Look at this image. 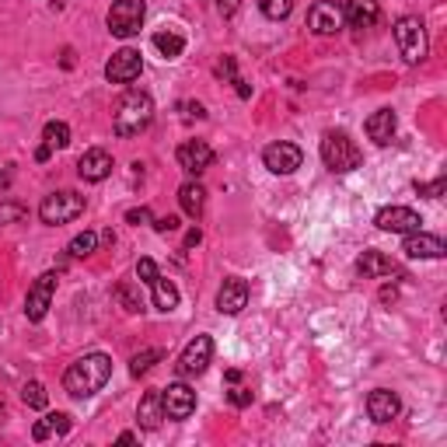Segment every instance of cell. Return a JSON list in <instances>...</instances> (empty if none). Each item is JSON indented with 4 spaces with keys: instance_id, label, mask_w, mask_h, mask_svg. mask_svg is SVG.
Instances as JSON below:
<instances>
[{
    "instance_id": "1",
    "label": "cell",
    "mask_w": 447,
    "mask_h": 447,
    "mask_svg": "<svg viewBox=\"0 0 447 447\" xmlns=\"http://www.w3.org/2000/svg\"><path fill=\"white\" fill-rule=\"evenodd\" d=\"M112 377V357L109 353H84L81 360L67 367L63 374V388L70 399H91L98 395Z\"/></svg>"
},
{
    "instance_id": "2",
    "label": "cell",
    "mask_w": 447,
    "mask_h": 447,
    "mask_svg": "<svg viewBox=\"0 0 447 447\" xmlns=\"http://www.w3.org/2000/svg\"><path fill=\"white\" fill-rule=\"evenodd\" d=\"M151 119H154V98L147 91H126L122 102L116 105L112 129H116V136H136L151 126Z\"/></svg>"
},
{
    "instance_id": "3",
    "label": "cell",
    "mask_w": 447,
    "mask_h": 447,
    "mask_svg": "<svg viewBox=\"0 0 447 447\" xmlns=\"http://www.w3.org/2000/svg\"><path fill=\"white\" fill-rule=\"evenodd\" d=\"M322 161H325L328 171L346 175V171H357L364 164V154H360V147L343 129H328L325 136H322Z\"/></svg>"
},
{
    "instance_id": "4",
    "label": "cell",
    "mask_w": 447,
    "mask_h": 447,
    "mask_svg": "<svg viewBox=\"0 0 447 447\" xmlns=\"http://www.w3.org/2000/svg\"><path fill=\"white\" fill-rule=\"evenodd\" d=\"M144 18H147V4H144V0H116V4L109 7L105 25H109V32H112L116 39H133V36H140Z\"/></svg>"
},
{
    "instance_id": "5",
    "label": "cell",
    "mask_w": 447,
    "mask_h": 447,
    "mask_svg": "<svg viewBox=\"0 0 447 447\" xmlns=\"http://www.w3.org/2000/svg\"><path fill=\"white\" fill-rule=\"evenodd\" d=\"M395 42H399V53H402L406 63H423L426 60V49H430L426 25L416 14H406V18L395 21Z\"/></svg>"
},
{
    "instance_id": "6",
    "label": "cell",
    "mask_w": 447,
    "mask_h": 447,
    "mask_svg": "<svg viewBox=\"0 0 447 447\" xmlns=\"http://www.w3.org/2000/svg\"><path fill=\"white\" fill-rule=\"evenodd\" d=\"M81 213H84V196L70 193V189H63V193H49V196L39 203L42 224H49V227L70 224V220H77Z\"/></svg>"
},
{
    "instance_id": "7",
    "label": "cell",
    "mask_w": 447,
    "mask_h": 447,
    "mask_svg": "<svg viewBox=\"0 0 447 447\" xmlns=\"http://www.w3.org/2000/svg\"><path fill=\"white\" fill-rule=\"evenodd\" d=\"M56 273H42L36 284L28 286V297H25V318L28 322H42L45 318V311H49V304H53V297H56Z\"/></svg>"
},
{
    "instance_id": "8",
    "label": "cell",
    "mask_w": 447,
    "mask_h": 447,
    "mask_svg": "<svg viewBox=\"0 0 447 447\" xmlns=\"http://www.w3.org/2000/svg\"><path fill=\"white\" fill-rule=\"evenodd\" d=\"M140 70H144V56L133 45H122L119 53H112V60L105 63V77L112 84H133L140 77Z\"/></svg>"
},
{
    "instance_id": "9",
    "label": "cell",
    "mask_w": 447,
    "mask_h": 447,
    "mask_svg": "<svg viewBox=\"0 0 447 447\" xmlns=\"http://www.w3.org/2000/svg\"><path fill=\"white\" fill-rule=\"evenodd\" d=\"M210 360H213V339L210 335H196L185 350H182V357H178V374L182 377H200L206 367H210Z\"/></svg>"
},
{
    "instance_id": "10",
    "label": "cell",
    "mask_w": 447,
    "mask_h": 447,
    "mask_svg": "<svg viewBox=\"0 0 447 447\" xmlns=\"http://www.w3.org/2000/svg\"><path fill=\"white\" fill-rule=\"evenodd\" d=\"M374 224L381 231H392V235H412V231L423 227V217L412 206H384V210H377Z\"/></svg>"
},
{
    "instance_id": "11",
    "label": "cell",
    "mask_w": 447,
    "mask_h": 447,
    "mask_svg": "<svg viewBox=\"0 0 447 447\" xmlns=\"http://www.w3.org/2000/svg\"><path fill=\"white\" fill-rule=\"evenodd\" d=\"M164 395V419H189L196 412V392L185 384V381H171L161 392Z\"/></svg>"
},
{
    "instance_id": "12",
    "label": "cell",
    "mask_w": 447,
    "mask_h": 447,
    "mask_svg": "<svg viewBox=\"0 0 447 447\" xmlns=\"http://www.w3.org/2000/svg\"><path fill=\"white\" fill-rule=\"evenodd\" d=\"M175 158H178V168H182L185 175H196V178H200L206 168L213 164L217 154H213V147H210L206 140H185V144L175 151Z\"/></svg>"
},
{
    "instance_id": "13",
    "label": "cell",
    "mask_w": 447,
    "mask_h": 447,
    "mask_svg": "<svg viewBox=\"0 0 447 447\" xmlns=\"http://www.w3.org/2000/svg\"><path fill=\"white\" fill-rule=\"evenodd\" d=\"M262 161H266V168H269L273 175H293V171L301 168V161H304V154H301L297 144L280 140V144H269V147L262 151Z\"/></svg>"
},
{
    "instance_id": "14",
    "label": "cell",
    "mask_w": 447,
    "mask_h": 447,
    "mask_svg": "<svg viewBox=\"0 0 447 447\" xmlns=\"http://www.w3.org/2000/svg\"><path fill=\"white\" fill-rule=\"evenodd\" d=\"M343 7L339 4H328V0H322V4H315L311 11H308V28L315 32V36H335V32H343Z\"/></svg>"
},
{
    "instance_id": "15",
    "label": "cell",
    "mask_w": 447,
    "mask_h": 447,
    "mask_svg": "<svg viewBox=\"0 0 447 447\" xmlns=\"http://www.w3.org/2000/svg\"><path fill=\"white\" fill-rule=\"evenodd\" d=\"M402 252H406L409 259H444V255H447V244H444V238H441V235H426V231L419 227V231L406 235Z\"/></svg>"
},
{
    "instance_id": "16",
    "label": "cell",
    "mask_w": 447,
    "mask_h": 447,
    "mask_svg": "<svg viewBox=\"0 0 447 447\" xmlns=\"http://www.w3.org/2000/svg\"><path fill=\"white\" fill-rule=\"evenodd\" d=\"M248 304V284L242 276H227L217 290V311L220 315H242Z\"/></svg>"
},
{
    "instance_id": "17",
    "label": "cell",
    "mask_w": 447,
    "mask_h": 447,
    "mask_svg": "<svg viewBox=\"0 0 447 447\" xmlns=\"http://www.w3.org/2000/svg\"><path fill=\"white\" fill-rule=\"evenodd\" d=\"M77 175H81L84 182H105L112 175V154L102 151V147L84 151L81 161H77Z\"/></svg>"
},
{
    "instance_id": "18",
    "label": "cell",
    "mask_w": 447,
    "mask_h": 447,
    "mask_svg": "<svg viewBox=\"0 0 447 447\" xmlns=\"http://www.w3.org/2000/svg\"><path fill=\"white\" fill-rule=\"evenodd\" d=\"M399 412H402V402H399L395 392H388V388H374V392L367 395V416H370L374 423H392Z\"/></svg>"
},
{
    "instance_id": "19",
    "label": "cell",
    "mask_w": 447,
    "mask_h": 447,
    "mask_svg": "<svg viewBox=\"0 0 447 447\" xmlns=\"http://www.w3.org/2000/svg\"><path fill=\"white\" fill-rule=\"evenodd\" d=\"M357 273H360L364 280H377V276H402V273H399V266H395L388 255L374 252V248H367L364 255L357 259Z\"/></svg>"
},
{
    "instance_id": "20",
    "label": "cell",
    "mask_w": 447,
    "mask_h": 447,
    "mask_svg": "<svg viewBox=\"0 0 447 447\" xmlns=\"http://www.w3.org/2000/svg\"><path fill=\"white\" fill-rule=\"evenodd\" d=\"M367 136L377 144V147H388L392 144V136H395V129H399V119H395V112L392 109H377L370 119L364 122Z\"/></svg>"
},
{
    "instance_id": "21",
    "label": "cell",
    "mask_w": 447,
    "mask_h": 447,
    "mask_svg": "<svg viewBox=\"0 0 447 447\" xmlns=\"http://www.w3.org/2000/svg\"><path fill=\"white\" fill-rule=\"evenodd\" d=\"M377 18H381L377 0H346V7H343V21L350 28H370Z\"/></svg>"
},
{
    "instance_id": "22",
    "label": "cell",
    "mask_w": 447,
    "mask_h": 447,
    "mask_svg": "<svg viewBox=\"0 0 447 447\" xmlns=\"http://www.w3.org/2000/svg\"><path fill=\"white\" fill-rule=\"evenodd\" d=\"M164 419V395L161 388H151L144 399H140V406H136V423L144 426V430H158Z\"/></svg>"
},
{
    "instance_id": "23",
    "label": "cell",
    "mask_w": 447,
    "mask_h": 447,
    "mask_svg": "<svg viewBox=\"0 0 447 447\" xmlns=\"http://www.w3.org/2000/svg\"><path fill=\"white\" fill-rule=\"evenodd\" d=\"M178 203H182V213H189L193 220L203 213V206H206V193H203V185L200 182H185L182 189H178Z\"/></svg>"
},
{
    "instance_id": "24",
    "label": "cell",
    "mask_w": 447,
    "mask_h": 447,
    "mask_svg": "<svg viewBox=\"0 0 447 447\" xmlns=\"http://www.w3.org/2000/svg\"><path fill=\"white\" fill-rule=\"evenodd\" d=\"M151 290H154V308L158 311H175L178 308V286L171 284V280H164V276H158L154 284H151Z\"/></svg>"
},
{
    "instance_id": "25",
    "label": "cell",
    "mask_w": 447,
    "mask_h": 447,
    "mask_svg": "<svg viewBox=\"0 0 447 447\" xmlns=\"http://www.w3.org/2000/svg\"><path fill=\"white\" fill-rule=\"evenodd\" d=\"M154 49L161 53L164 60H178L182 49H185V39H182L178 32H158V36H154Z\"/></svg>"
},
{
    "instance_id": "26",
    "label": "cell",
    "mask_w": 447,
    "mask_h": 447,
    "mask_svg": "<svg viewBox=\"0 0 447 447\" xmlns=\"http://www.w3.org/2000/svg\"><path fill=\"white\" fill-rule=\"evenodd\" d=\"M42 140H45L53 151H63V147L70 144V126H67V122H60V119L45 122V129H42Z\"/></svg>"
},
{
    "instance_id": "27",
    "label": "cell",
    "mask_w": 447,
    "mask_h": 447,
    "mask_svg": "<svg viewBox=\"0 0 447 447\" xmlns=\"http://www.w3.org/2000/svg\"><path fill=\"white\" fill-rule=\"evenodd\" d=\"M116 301H119L122 311H129V315H140V311H144V297H140V290H136L133 284L116 286Z\"/></svg>"
},
{
    "instance_id": "28",
    "label": "cell",
    "mask_w": 447,
    "mask_h": 447,
    "mask_svg": "<svg viewBox=\"0 0 447 447\" xmlns=\"http://www.w3.org/2000/svg\"><path fill=\"white\" fill-rule=\"evenodd\" d=\"M67 252H70L74 259H87V255H95V252H98V235H95V231H84V235H77L74 242L67 244Z\"/></svg>"
},
{
    "instance_id": "29",
    "label": "cell",
    "mask_w": 447,
    "mask_h": 447,
    "mask_svg": "<svg viewBox=\"0 0 447 447\" xmlns=\"http://www.w3.org/2000/svg\"><path fill=\"white\" fill-rule=\"evenodd\" d=\"M161 360H164V350H144V353H136V357L129 360V374L140 377V374H147L154 364H161Z\"/></svg>"
},
{
    "instance_id": "30",
    "label": "cell",
    "mask_w": 447,
    "mask_h": 447,
    "mask_svg": "<svg viewBox=\"0 0 447 447\" xmlns=\"http://www.w3.org/2000/svg\"><path fill=\"white\" fill-rule=\"evenodd\" d=\"M21 402H25L28 409H45V406H49V392H45V384L28 381V384L21 388Z\"/></svg>"
},
{
    "instance_id": "31",
    "label": "cell",
    "mask_w": 447,
    "mask_h": 447,
    "mask_svg": "<svg viewBox=\"0 0 447 447\" xmlns=\"http://www.w3.org/2000/svg\"><path fill=\"white\" fill-rule=\"evenodd\" d=\"M259 11H262L269 21H284L286 14L293 11V0H259Z\"/></svg>"
},
{
    "instance_id": "32",
    "label": "cell",
    "mask_w": 447,
    "mask_h": 447,
    "mask_svg": "<svg viewBox=\"0 0 447 447\" xmlns=\"http://www.w3.org/2000/svg\"><path fill=\"white\" fill-rule=\"evenodd\" d=\"M447 189V178L441 175V178H433V182H416V193L419 196H430V200H437V196H444Z\"/></svg>"
},
{
    "instance_id": "33",
    "label": "cell",
    "mask_w": 447,
    "mask_h": 447,
    "mask_svg": "<svg viewBox=\"0 0 447 447\" xmlns=\"http://www.w3.org/2000/svg\"><path fill=\"white\" fill-rule=\"evenodd\" d=\"M158 276H161V273H158V262H154V259H140V262H136V280H140V284H154Z\"/></svg>"
},
{
    "instance_id": "34",
    "label": "cell",
    "mask_w": 447,
    "mask_h": 447,
    "mask_svg": "<svg viewBox=\"0 0 447 447\" xmlns=\"http://www.w3.org/2000/svg\"><path fill=\"white\" fill-rule=\"evenodd\" d=\"M45 423H49V430H53V433H60V437H63V433H70V426H74L67 412H49V416H45Z\"/></svg>"
},
{
    "instance_id": "35",
    "label": "cell",
    "mask_w": 447,
    "mask_h": 447,
    "mask_svg": "<svg viewBox=\"0 0 447 447\" xmlns=\"http://www.w3.org/2000/svg\"><path fill=\"white\" fill-rule=\"evenodd\" d=\"M25 213H28V210L21 203H4L0 206V224H14V220H21Z\"/></svg>"
},
{
    "instance_id": "36",
    "label": "cell",
    "mask_w": 447,
    "mask_h": 447,
    "mask_svg": "<svg viewBox=\"0 0 447 447\" xmlns=\"http://www.w3.org/2000/svg\"><path fill=\"white\" fill-rule=\"evenodd\" d=\"M227 402L238 406V409L252 406V392H248V388H231V392H227Z\"/></svg>"
},
{
    "instance_id": "37",
    "label": "cell",
    "mask_w": 447,
    "mask_h": 447,
    "mask_svg": "<svg viewBox=\"0 0 447 447\" xmlns=\"http://www.w3.org/2000/svg\"><path fill=\"white\" fill-rule=\"evenodd\" d=\"M151 224H154V231H158V235H168V231H175V227H178V217H175V213H168V217H158V220H151Z\"/></svg>"
},
{
    "instance_id": "38",
    "label": "cell",
    "mask_w": 447,
    "mask_h": 447,
    "mask_svg": "<svg viewBox=\"0 0 447 447\" xmlns=\"http://www.w3.org/2000/svg\"><path fill=\"white\" fill-rule=\"evenodd\" d=\"M126 220L136 224V227H140V224H151V210H147V206H140V210H126Z\"/></svg>"
},
{
    "instance_id": "39",
    "label": "cell",
    "mask_w": 447,
    "mask_h": 447,
    "mask_svg": "<svg viewBox=\"0 0 447 447\" xmlns=\"http://www.w3.org/2000/svg\"><path fill=\"white\" fill-rule=\"evenodd\" d=\"M238 7H242V0H217L220 18H235V14H238Z\"/></svg>"
},
{
    "instance_id": "40",
    "label": "cell",
    "mask_w": 447,
    "mask_h": 447,
    "mask_svg": "<svg viewBox=\"0 0 447 447\" xmlns=\"http://www.w3.org/2000/svg\"><path fill=\"white\" fill-rule=\"evenodd\" d=\"M178 109H185V116H196V119H206V109L200 102H182Z\"/></svg>"
},
{
    "instance_id": "41",
    "label": "cell",
    "mask_w": 447,
    "mask_h": 447,
    "mask_svg": "<svg viewBox=\"0 0 447 447\" xmlns=\"http://www.w3.org/2000/svg\"><path fill=\"white\" fill-rule=\"evenodd\" d=\"M49 433H53V430H49V423H45V419H39V423L32 426V437H36V441H45Z\"/></svg>"
},
{
    "instance_id": "42",
    "label": "cell",
    "mask_w": 447,
    "mask_h": 447,
    "mask_svg": "<svg viewBox=\"0 0 447 447\" xmlns=\"http://www.w3.org/2000/svg\"><path fill=\"white\" fill-rule=\"evenodd\" d=\"M200 242H203V231H200V227H193V231L185 235V248H196Z\"/></svg>"
},
{
    "instance_id": "43",
    "label": "cell",
    "mask_w": 447,
    "mask_h": 447,
    "mask_svg": "<svg viewBox=\"0 0 447 447\" xmlns=\"http://www.w3.org/2000/svg\"><path fill=\"white\" fill-rule=\"evenodd\" d=\"M49 154H53V147H49V144H42L39 151H36V161H49Z\"/></svg>"
},
{
    "instance_id": "44",
    "label": "cell",
    "mask_w": 447,
    "mask_h": 447,
    "mask_svg": "<svg viewBox=\"0 0 447 447\" xmlns=\"http://www.w3.org/2000/svg\"><path fill=\"white\" fill-rule=\"evenodd\" d=\"M395 297H399V290H395V286H384V290H381V301H384V304H388V301H395Z\"/></svg>"
},
{
    "instance_id": "45",
    "label": "cell",
    "mask_w": 447,
    "mask_h": 447,
    "mask_svg": "<svg viewBox=\"0 0 447 447\" xmlns=\"http://www.w3.org/2000/svg\"><path fill=\"white\" fill-rule=\"evenodd\" d=\"M7 185H11V168L0 171V189H7Z\"/></svg>"
},
{
    "instance_id": "46",
    "label": "cell",
    "mask_w": 447,
    "mask_h": 447,
    "mask_svg": "<svg viewBox=\"0 0 447 447\" xmlns=\"http://www.w3.org/2000/svg\"><path fill=\"white\" fill-rule=\"evenodd\" d=\"M136 441V433L133 430H126V433H119V444H133Z\"/></svg>"
},
{
    "instance_id": "47",
    "label": "cell",
    "mask_w": 447,
    "mask_h": 447,
    "mask_svg": "<svg viewBox=\"0 0 447 447\" xmlns=\"http://www.w3.org/2000/svg\"><path fill=\"white\" fill-rule=\"evenodd\" d=\"M63 67H74V49H63Z\"/></svg>"
},
{
    "instance_id": "48",
    "label": "cell",
    "mask_w": 447,
    "mask_h": 447,
    "mask_svg": "<svg viewBox=\"0 0 447 447\" xmlns=\"http://www.w3.org/2000/svg\"><path fill=\"white\" fill-rule=\"evenodd\" d=\"M224 377H227V381H231V384H238V381H242V370H227V374H224Z\"/></svg>"
},
{
    "instance_id": "49",
    "label": "cell",
    "mask_w": 447,
    "mask_h": 447,
    "mask_svg": "<svg viewBox=\"0 0 447 447\" xmlns=\"http://www.w3.org/2000/svg\"><path fill=\"white\" fill-rule=\"evenodd\" d=\"M102 242H105V244H116V235H112V227H109V231H102Z\"/></svg>"
},
{
    "instance_id": "50",
    "label": "cell",
    "mask_w": 447,
    "mask_h": 447,
    "mask_svg": "<svg viewBox=\"0 0 447 447\" xmlns=\"http://www.w3.org/2000/svg\"><path fill=\"white\" fill-rule=\"evenodd\" d=\"M0 423H4V402H0Z\"/></svg>"
}]
</instances>
